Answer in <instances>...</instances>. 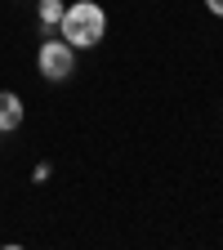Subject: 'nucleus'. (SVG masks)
Masks as SVG:
<instances>
[{
	"mask_svg": "<svg viewBox=\"0 0 223 250\" xmlns=\"http://www.w3.org/2000/svg\"><path fill=\"white\" fill-rule=\"evenodd\" d=\"M18 125H22V99L9 94V89H0V134L18 130Z\"/></svg>",
	"mask_w": 223,
	"mask_h": 250,
	"instance_id": "nucleus-3",
	"label": "nucleus"
},
{
	"mask_svg": "<svg viewBox=\"0 0 223 250\" xmlns=\"http://www.w3.org/2000/svg\"><path fill=\"white\" fill-rule=\"evenodd\" d=\"M36 67H41L45 81H67L76 72V49L67 41H45L41 54H36Z\"/></svg>",
	"mask_w": 223,
	"mask_h": 250,
	"instance_id": "nucleus-2",
	"label": "nucleus"
},
{
	"mask_svg": "<svg viewBox=\"0 0 223 250\" xmlns=\"http://www.w3.org/2000/svg\"><path fill=\"white\" fill-rule=\"evenodd\" d=\"M41 22H45V27L62 22V0H41Z\"/></svg>",
	"mask_w": 223,
	"mask_h": 250,
	"instance_id": "nucleus-4",
	"label": "nucleus"
},
{
	"mask_svg": "<svg viewBox=\"0 0 223 250\" xmlns=\"http://www.w3.org/2000/svg\"><path fill=\"white\" fill-rule=\"evenodd\" d=\"M62 41L72 49H94L103 36H107V14L103 5H94V0H76V5L62 9Z\"/></svg>",
	"mask_w": 223,
	"mask_h": 250,
	"instance_id": "nucleus-1",
	"label": "nucleus"
},
{
	"mask_svg": "<svg viewBox=\"0 0 223 250\" xmlns=\"http://www.w3.org/2000/svg\"><path fill=\"white\" fill-rule=\"evenodd\" d=\"M205 9H210L214 18H223V0H205Z\"/></svg>",
	"mask_w": 223,
	"mask_h": 250,
	"instance_id": "nucleus-5",
	"label": "nucleus"
}]
</instances>
